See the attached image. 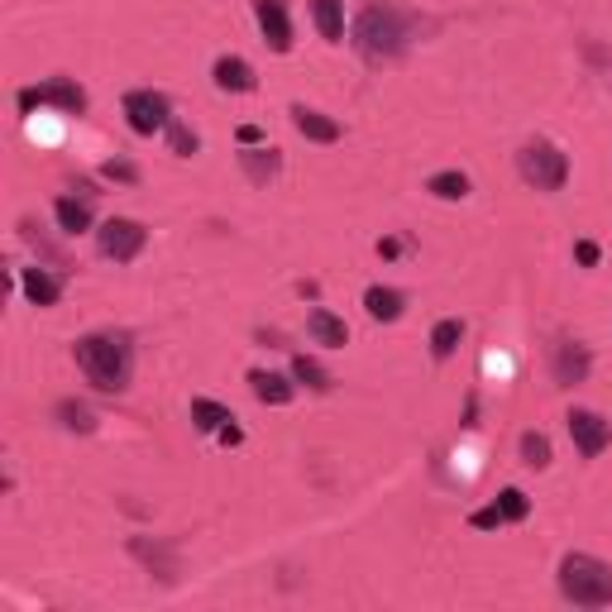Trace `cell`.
Segmentation results:
<instances>
[{
    "instance_id": "1f68e13d",
    "label": "cell",
    "mask_w": 612,
    "mask_h": 612,
    "mask_svg": "<svg viewBox=\"0 0 612 612\" xmlns=\"http://www.w3.org/2000/svg\"><path fill=\"white\" fill-rule=\"evenodd\" d=\"M259 140H264V130H259V124H244V130H240V144H259Z\"/></svg>"
},
{
    "instance_id": "8992f818",
    "label": "cell",
    "mask_w": 612,
    "mask_h": 612,
    "mask_svg": "<svg viewBox=\"0 0 612 612\" xmlns=\"http://www.w3.org/2000/svg\"><path fill=\"white\" fill-rule=\"evenodd\" d=\"M124 120H130L134 134H144V140H154V134H164L172 124V101L164 92H154V86H134V92H124Z\"/></svg>"
},
{
    "instance_id": "603a6c76",
    "label": "cell",
    "mask_w": 612,
    "mask_h": 612,
    "mask_svg": "<svg viewBox=\"0 0 612 612\" xmlns=\"http://www.w3.org/2000/svg\"><path fill=\"white\" fill-rule=\"evenodd\" d=\"M230 407H220V403H211V397H192V427L196 431H206V435H220L225 427H230Z\"/></svg>"
},
{
    "instance_id": "f1b7e54d",
    "label": "cell",
    "mask_w": 612,
    "mask_h": 612,
    "mask_svg": "<svg viewBox=\"0 0 612 612\" xmlns=\"http://www.w3.org/2000/svg\"><path fill=\"white\" fill-rule=\"evenodd\" d=\"M106 182H120V187H134L140 182V164H130V158H110V164L101 168Z\"/></svg>"
},
{
    "instance_id": "6da1fadb",
    "label": "cell",
    "mask_w": 612,
    "mask_h": 612,
    "mask_svg": "<svg viewBox=\"0 0 612 612\" xmlns=\"http://www.w3.org/2000/svg\"><path fill=\"white\" fill-rule=\"evenodd\" d=\"M431 29H435V20H427L421 10L393 5V0H369V5L359 10L355 29H349V44H355V53L364 62L383 68V62H397L421 34H431Z\"/></svg>"
},
{
    "instance_id": "ac0fdd59",
    "label": "cell",
    "mask_w": 612,
    "mask_h": 612,
    "mask_svg": "<svg viewBox=\"0 0 612 612\" xmlns=\"http://www.w3.org/2000/svg\"><path fill=\"white\" fill-rule=\"evenodd\" d=\"M53 216H58V230L62 235H82L92 230V196H58L53 202Z\"/></svg>"
},
{
    "instance_id": "8fae6325",
    "label": "cell",
    "mask_w": 612,
    "mask_h": 612,
    "mask_svg": "<svg viewBox=\"0 0 612 612\" xmlns=\"http://www.w3.org/2000/svg\"><path fill=\"white\" fill-rule=\"evenodd\" d=\"M130 555L140 560L148 574H158V584H178L182 560H178V541H148V536H130Z\"/></svg>"
},
{
    "instance_id": "5bb4252c",
    "label": "cell",
    "mask_w": 612,
    "mask_h": 612,
    "mask_svg": "<svg viewBox=\"0 0 612 612\" xmlns=\"http://www.w3.org/2000/svg\"><path fill=\"white\" fill-rule=\"evenodd\" d=\"M211 82H216L220 92H235V96H244V92H254V86H259L254 68H249L244 58H235V53L216 58V68H211Z\"/></svg>"
},
{
    "instance_id": "7a4b0ae2",
    "label": "cell",
    "mask_w": 612,
    "mask_h": 612,
    "mask_svg": "<svg viewBox=\"0 0 612 612\" xmlns=\"http://www.w3.org/2000/svg\"><path fill=\"white\" fill-rule=\"evenodd\" d=\"M82 379L96 393H124L134 379V335L130 331H92L72 345Z\"/></svg>"
},
{
    "instance_id": "4dcf8cb0",
    "label": "cell",
    "mask_w": 612,
    "mask_h": 612,
    "mask_svg": "<svg viewBox=\"0 0 612 612\" xmlns=\"http://www.w3.org/2000/svg\"><path fill=\"white\" fill-rule=\"evenodd\" d=\"M240 441H244V431H240V427H235V421H230V427L220 431V445H240Z\"/></svg>"
},
{
    "instance_id": "9c48e42d",
    "label": "cell",
    "mask_w": 612,
    "mask_h": 612,
    "mask_svg": "<svg viewBox=\"0 0 612 612\" xmlns=\"http://www.w3.org/2000/svg\"><path fill=\"white\" fill-rule=\"evenodd\" d=\"M531 512V497L521 489H503L489 507H473L469 512V527L473 531H497V527H512V521H527Z\"/></svg>"
},
{
    "instance_id": "9a60e30c",
    "label": "cell",
    "mask_w": 612,
    "mask_h": 612,
    "mask_svg": "<svg viewBox=\"0 0 612 612\" xmlns=\"http://www.w3.org/2000/svg\"><path fill=\"white\" fill-rule=\"evenodd\" d=\"M240 168H244V178L254 182V187H268V182L283 172V154H278V148H259V144H249L244 154H240Z\"/></svg>"
},
{
    "instance_id": "484cf974",
    "label": "cell",
    "mask_w": 612,
    "mask_h": 612,
    "mask_svg": "<svg viewBox=\"0 0 612 612\" xmlns=\"http://www.w3.org/2000/svg\"><path fill=\"white\" fill-rule=\"evenodd\" d=\"M292 379L302 383V388H311V393H331L335 388V379L321 369V359H311V355H297L292 359Z\"/></svg>"
},
{
    "instance_id": "7402d4cb",
    "label": "cell",
    "mask_w": 612,
    "mask_h": 612,
    "mask_svg": "<svg viewBox=\"0 0 612 612\" xmlns=\"http://www.w3.org/2000/svg\"><path fill=\"white\" fill-rule=\"evenodd\" d=\"M459 340H465V321H459V316L435 321V326H431V359H441V364H445V359L459 349Z\"/></svg>"
},
{
    "instance_id": "f546056e",
    "label": "cell",
    "mask_w": 612,
    "mask_h": 612,
    "mask_svg": "<svg viewBox=\"0 0 612 612\" xmlns=\"http://www.w3.org/2000/svg\"><path fill=\"white\" fill-rule=\"evenodd\" d=\"M574 259H579L584 268H593L598 264V244L593 240H579V244H574Z\"/></svg>"
},
{
    "instance_id": "3957f363",
    "label": "cell",
    "mask_w": 612,
    "mask_h": 612,
    "mask_svg": "<svg viewBox=\"0 0 612 612\" xmlns=\"http://www.w3.org/2000/svg\"><path fill=\"white\" fill-rule=\"evenodd\" d=\"M560 593H565V603L584 608V612L612 608V565H603L598 555L569 551L560 560Z\"/></svg>"
},
{
    "instance_id": "4fadbf2b",
    "label": "cell",
    "mask_w": 612,
    "mask_h": 612,
    "mask_svg": "<svg viewBox=\"0 0 612 612\" xmlns=\"http://www.w3.org/2000/svg\"><path fill=\"white\" fill-rule=\"evenodd\" d=\"M249 393L268 407H287L297 397V383L283 379V373H273V369H249Z\"/></svg>"
},
{
    "instance_id": "5b68a950",
    "label": "cell",
    "mask_w": 612,
    "mask_h": 612,
    "mask_svg": "<svg viewBox=\"0 0 612 612\" xmlns=\"http://www.w3.org/2000/svg\"><path fill=\"white\" fill-rule=\"evenodd\" d=\"M20 116H34V110H62V116H86V92L77 77H48L39 86H24L15 96Z\"/></svg>"
},
{
    "instance_id": "ba28073f",
    "label": "cell",
    "mask_w": 612,
    "mask_h": 612,
    "mask_svg": "<svg viewBox=\"0 0 612 612\" xmlns=\"http://www.w3.org/2000/svg\"><path fill=\"white\" fill-rule=\"evenodd\" d=\"M565 427H569V441L584 459H598L612 445V421L598 417V411H589V407H574L565 417Z\"/></svg>"
},
{
    "instance_id": "83f0119b",
    "label": "cell",
    "mask_w": 612,
    "mask_h": 612,
    "mask_svg": "<svg viewBox=\"0 0 612 612\" xmlns=\"http://www.w3.org/2000/svg\"><path fill=\"white\" fill-rule=\"evenodd\" d=\"M164 134H168V144H172V154H178V158H192V154H196V148H202V140H196V134H192V130H187V124H182V120H172V124H168V130H164Z\"/></svg>"
},
{
    "instance_id": "44dd1931",
    "label": "cell",
    "mask_w": 612,
    "mask_h": 612,
    "mask_svg": "<svg viewBox=\"0 0 612 612\" xmlns=\"http://www.w3.org/2000/svg\"><path fill=\"white\" fill-rule=\"evenodd\" d=\"M311 20H316L326 44H345V5L340 0H311Z\"/></svg>"
},
{
    "instance_id": "30bf717a",
    "label": "cell",
    "mask_w": 612,
    "mask_h": 612,
    "mask_svg": "<svg viewBox=\"0 0 612 612\" xmlns=\"http://www.w3.org/2000/svg\"><path fill=\"white\" fill-rule=\"evenodd\" d=\"M589 369H593L589 345L569 340V335H560V340L551 345V379L560 383V388H579V383L589 379Z\"/></svg>"
},
{
    "instance_id": "ffe728a7",
    "label": "cell",
    "mask_w": 612,
    "mask_h": 612,
    "mask_svg": "<svg viewBox=\"0 0 612 612\" xmlns=\"http://www.w3.org/2000/svg\"><path fill=\"white\" fill-rule=\"evenodd\" d=\"M364 311L373 321H397L407 311V292H403V287H369V292H364Z\"/></svg>"
},
{
    "instance_id": "cb8c5ba5",
    "label": "cell",
    "mask_w": 612,
    "mask_h": 612,
    "mask_svg": "<svg viewBox=\"0 0 612 612\" xmlns=\"http://www.w3.org/2000/svg\"><path fill=\"white\" fill-rule=\"evenodd\" d=\"M53 417H58L62 431H77V435L96 431V411L86 407V403H77V397H62V403L53 407Z\"/></svg>"
},
{
    "instance_id": "52a82bcc",
    "label": "cell",
    "mask_w": 612,
    "mask_h": 612,
    "mask_svg": "<svg viewBox=\"0 0 612 612\" xmlns=\"http://www.w3.org/2000/svg\"><path fill=\"white\" fill-rule=\"evenodd\" d=\"M144 244H148V230L130 216H110L96 230V249H101V259H110V264H134L144 254Z\"/></svg>"
},
{
    "instance_id": "d6986e66",
    "label": "cell",
    "mask_w": 612,
    "mask_h": 612,
    "mask_svg": "<svg viewBox=\"0 0 612 612\" xmlns=\"http://www.w3.org/2000/svg\"><path fill=\"white\" fill-rule=\"evenodd\" d=\"M307 335L316 345H326V349H345V340H349V331H345V321L335 316V311H326V307H316L307 316Z\"/></svg>"
},
{
    "instance_id": "d4e9b609",
    "label": "cell",
    "mask_w": 612,
    "mask_h": 612,
    "mask_svg": "<svg viewBox=\"0 0 612 612\" xmlns=\"http://www.w3.org/2000/svg\"><path fill=\"white\" fill-rule=\"evenodd\" d=\"M427 192L441 196V202H465L469 196V178L459 168H445V172H431L427 178Z\"/></svg>"
},
{
    "instance_id": "4316f807",
    "label": "cell",
    "mask_w": 612,
    "mask_h": 612,
    "mask_svg": "<svg viewBox=\"0 0 612 612\" xmlns=\"http://www.w3.org/2000/svg\"><path fill=\"white\" fill-rule=\"evenodd\" d=\"M517 449H521V465L527 469H551V441L541 431H521Z\"/></svg>"
},
{
    "instance_id": "7c38bea8",
    "label": "cell",
    "mask_w": 612,
    "mask_h": 612,
    "mask_svg": "<svg viewBox=\"0 0 612 612\" xmlns=\"http://www.w3.org/2000/svg\"><path fill=\"white\" fill-rule=\"evenodd\" d=\"M254 20L264 29V44L273 53H292V15H287V0H254Z\"/></svg>"
},
{
    "instance_id": "2e32d148",
    "label": "cell",
    "mask_w": 612,
    "mask_h": 612,
    "mask_svg": "<svg viewBox=\"0 0 612 612\" xmlns=\"http://www.w3.org/2000/svg\"><path fill=\"white\" fill-rule=\"evenodd\" d=\"M292 124H297V134L311 144H335L340 140V124H335L331 116H321V110H311V106H292Z\"/></svg>"
},
{
    "instance_id": "277c9868",
    "label": "cell",
    "mask_w": 612,
    "mask_h": 612,
    "mask_svg": "<svg viewBox=\"0 0 612 612\" xmlns=\"http://www.w3.org/2000/svg\"><path fill=\"white\" fill-rule=\"evenodd\" d=\"M517 172L527 187H536V192H560V187L569 182V154L555 148L551 140H531L517 148Z\"/></svg>"
},
{
    "instance_id": "e0dca14e",
    "label": "cell",
    "mask_w": 612,
    "mask_h": 612,
    "mask_svg": "<svg viewBox=\"0 0 612 612\" xmlns=\"http://www.w3.org/2000/svg\"><path fill=\"white\" fill-rule=\"evenodd\" d=\"M20 287H24V297H29L34 307H53L62 297V278L58 273H48V268H20Z\"/></svg>"
}]
</instances>
